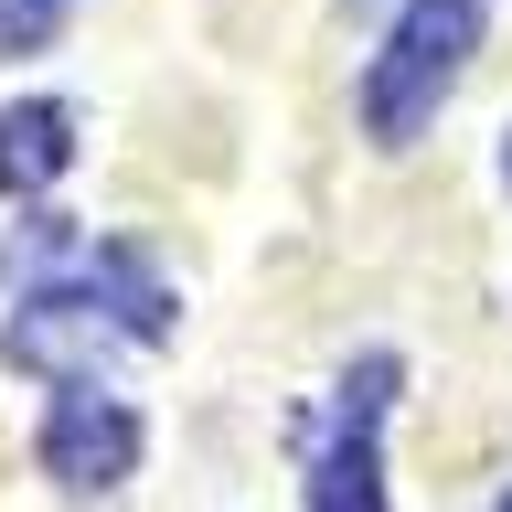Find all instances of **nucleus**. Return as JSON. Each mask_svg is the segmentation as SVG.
<instances>
[{
    "mask_svg": "<svg viewBox=\"0 0 512 512\" xmlns=\"http://www.w3.org/2000/svg\"><path fill=\"white\" fill-rule=\"evenodd\" d=\"M480 22H491V0H406L395 11L384 54L363 64V128L384 150H406L416 128H438V107L459 96V75L480 54Z\"/></svg>",
    "mask_w": 512,
    "mask_h": 512,
    "instance_id": "obj_1",
    "label": "nucleus"
},
{
    "mask_svg": "<svg viewBox=\"0 0 512 512\" xmlns=\"http://www.w3.org/2000/svg\"><path fill=\"white\" fill-rule=\"evenodd\" d=\"M395 384H406L395 352H363L331 384V416L310 438V512H384V416H395Z\"/></svg>",
    "mask_w": 512,
    "mask_h": 512,
    "instance_id": "obj_2",
    "label": "nucleus"
},
{
    "mask_svg": "<svg viewBox=\"0 0 512 512\" xmlns=\"http://www.w3.org/2000/svg\"><path fill=\"white\" fill-rule=\"evenodd\" d=\"M43 470L64 491H107V480L139 470V416L107 395V384H64L54 416H43Z\"/></svg>",
    "mask_w": 512,
    "mask_h": 512,
    "instance_id": "obj_3",
    "label": "nucleus"
},
{
    "mask_svg": "<svg viewBox=\"0 0 512 512\" xmlns=\"http://www.w3.org/2000/svg\"><path fill=\"white\" fill-rule=\"evenodd\" d=\"M64 171H75V107L64 96L0 107V192H54Z\"/></svg>",
    "mask_w": 512,
    "mask_h": 512,
    "instance_id": "obj_4",
    "label": "nucleus"
},
{
    "mask_svg": "<svg viewBox=\"0 0 512 512\" xmlns=\"http://www.w3.org/2000/svg\"><path fill=\"white\" fill-rule=\"evenodd\" d=\"M64 22H75V0H0V64H11V54H43Z\"/></svg>",
    "mask_w": 512,
    "mask_h": 512,
    "instance_id": "obj_5",
    "label": "nucleus"
},
{
    "mask_svg": "<svg viewBox=\"0 0 512 512\" xmlns=\"http://www.w3.org/2000/svg\"><path fill=\"white\" fill-rule=\"evenodd\" d=\"M502 171H512V150H502Z\"/></svg>",
    "mask_w": 512,
    "mask_h": 512,
    "instance_id": "obj_6",
    "label": "nucleus"
},
{
    "mask_svg": "<svg viewBox=\"0 0 512 512\" xmlns=\"http://www.w3.org/2000/svg\"><path fill=\"white\" fill-rule=\"evenodd\" d=\"M502 512H512V491H502Z\"/></svg>",
    "mask_w": 512,
    "mask_h": 512,
    "instance_id": "obj_7",
    "label": "nucleus"
}]
</instances>
